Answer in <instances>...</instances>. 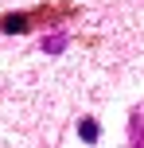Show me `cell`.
Returning a JSON list of instances; mask_svg holds the SVG:
<instances>
[{
  "instance_id": "1",
  "label": "cell",
  "mask_w": 144,
  "mask_h": 148,
  "mask_svg": "<svg viewBox=\"0 0 144 148\" xmlns=\"http://www.w3.org/2000/svg\"><path fill=\"white\" fill-rule=\"evenodd\" d=\"M0 31H4V35H23V31H31V16H27V12L0 16Z\"/></svg>"
},
{
  "instance_id": "2",
  "label": "cell",
  "mask_w": 144,
  "mask_h": 148,
  "mask_svg": "<svg viewBox=\"0 0 144 148\" xmlns=\"http://www.w3.org/2000/svg\"><path fill=\"white\" fill-rule=\"evenodd\" d=\"M66 43H70L66 31H55V35L43 39V55H62V51H66Z\"/></svg>"
},
{
  "instance_id": "3",
  "label": "cell",
  "mask_w": 144,
  "mask_h": 148,
  "mask_svg": "<svg viewBox=\"0 0 144 148\" xmlns=\"http://www.w3.org/2000/svg\"><path fill=\"white\" fill-rule=\"evenodd\" d=\"M78 136H82L86 144H98V136H101V125H98L93 117H82V121H78Z\"/></svg>"
}]
</instances>
